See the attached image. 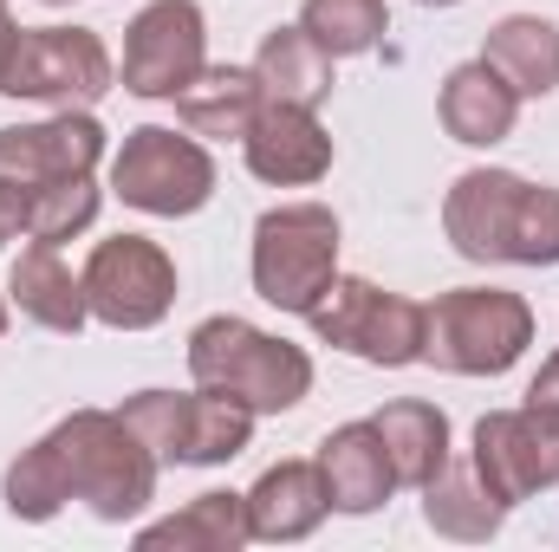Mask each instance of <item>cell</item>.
Listing matches in <instances>:
<instances>
[{"instance_id": "1", "label": "cell", "mask_w": 559, "mask_h": 552, "mask_svg": "<svg viewBox=\"0 0 559 552\" xmlns=\"http://www.w3.org/2000/svg\"><path fill=\"white\" fill-rule=\"evenodd\" d=\"M442 235L462 261L559 267V189L514 169H468L442 195Z\"/></svg>"}, {"instance_id": "2", "label": "cell", "mask_w": 559, "mask_h": 552, "mask_svg": "<svg viewBox=\"0 0 559 552\" xmlns=\"http://www.w3.org/2000/svg\"><path fill=\"white\" fill-rule=\"evenodd\" d=\"M39 448H46L66 501H85L111 527L138 520L156 501V468L163 461L150 455V442L118 410H72L66 422H52L39 435Z\"/></svg>"}, {"instance_id": "3", "label": "cell", "mask_w": 559, "mask_h": 552, "mask_svg": "<svg viewBox=\"0 0 559 552\" xmlns=\"http://www.w3.org/2000/svg\"><path fill=\"white\" fill-rule=\"evenodd\" d=\"M189 377L254 416H286L312 397V358L235 312L202 319L189 332Z\"/></svg>"}, {"instance_id": "4", "label": "cell", "mask_w": 559, "mask_h": 552, "mask_svg": "<svg viewBox=\"0 0 559 552\" xmlns=\"http://www.w3.org/2000/svg\"><path fill=\"white\" fill-rule=\"evenodd\" d=\"M534 345V305L508 286H455L436 292L423 319V364L449 377H501Z\"/></svg>"}, {"instance_id": "5", "label": "cell", "mask_w": 559, "mask_h": 552, "mask_svg": "<svg viewBox=\"0 0 559 552\" xmlns=\"http://www.w3.org/2000/svg\"><path fill=\"white\" fill-rule=\"evenodd\" d=\"M338 279V215L325 202H286L254 221V292L280 312H312Z\"/></svg>"}, {"instance_id": "6", "label": "cell", "mask_w": 559, "mask_h": 552, "mask_svg": "<svg viewBox=\"0 0 559 552\" xmlns=\"http://www.w3.org/2000/svg\"><path fill=\"white\" fill-rule=\"evenodd\" d=\"M423 319L429 305L404 299V292H384L378 279L338 274L319 305L306 312V325L332 345V351H352L378 371H404V364H423Z\"/></svg>"}, {"instance_id": "7", "label": "cell", "mask_w": 559, "mask_h": 552, "mask_svg": "<svg viewBox=\"0 0 559 552\" xmlns=\"http://www.w3.org/2000/svg\"><path fill=\"white\" fill-rule=\"evenodd\" d=\"M118 416L150 442V455L163 468H222L254 442V410H241V404H228L202 384H195V397L138 391V397H124Z\"/></svg>"}, {"instance_id": "8", "label": "cell", "mask_w": 559, "mask_h": 552, "mask_svg": "<svg viewBox=\"0 0 559 552\" xmlns=\"http://www.w3.org/2000/svg\"><path fill=\"white\" fill-rule=\"evenodd\" d=\"M118 85V65L92 26H20V46L7 59L0 92L7 98H39V105H98Z\"/></svg>"}, {"instance_id": "9", "label": "cell", "mask_w": 559, "mask_h": 552, "mask_svg": "<svg viewBox=\"0 0 559 552\" xmlns=\"http://www.w3.org/2000/svg\"><path fill=\"white\" fill-rule=\"evenodd\" d=\"M111 189L143 215L176 221L215 195V156L195 137H176L163 124H138V131H124L118 156H111Z\"/></svg>"}, {"instance_id": "10", "label": "cell", "mask_w": 559, "mask_h": 552, "mask_svg": "<svg viewBox=\"0 0 559 552\" xmlns=\"http://www.w3.org/2000/svg\"><path fill=\"white\" fill-rule=\"evenodd\" d=\"M85 305L111 332H150L176 305V261L150 235H111L85 261Z\"/></svg>"}, {"instance_id": "11", "label": "cell", "mask_w": 559, "mask_h": 552, "mask_svg": "<svg viewBox=\"0 0 559 552\" xmlns=\"http://www.w3.org/2000/svg\"><path fill=\"white\" fill-rule=\"evenodd\" d=\"M475 475L508 501H534L559 488V410L521 404V410H488L475 422V448H468Z\"/></svg>"}, {"instance_id": "12", "label": "cell", "mask_w": 559, "mask_h": 552, "mask_svg": "<svg viewBox=\"0 0 559 552\" xmlns=\"http://www.w3.org/2000/svg\"><path fill=\"white\" fill-rule=\"evenodd\" d=\"M209 65V20L195 0H150L124 26V92L176 98Z\"/></svg>"}, {"instance_id": "13", "label": "cell", "mask_w": 559, "mask_h": 552, "mask_svg": "<svg viewBox=\"0 0 559 552\" xmlns=\"http://www.w3.org/2000/svg\"><path fill=\"white\" fill-rule=\"evenodd\" d=\"M105 163V124L79 105L59 111L46 124H7L0 131V182H13L20 195L59 182V176H92Z\"/></svg>"}, {"instance_id": "14", "label": "cell", "mask_w": 559, "mask_h": 552, "mask_svg": "<svg viewBox=\"0 0 559 552\" xmlns=\"http://www.w3.org/2000/svg\"><path fill=\"white\" fill-rule=\"evenodd\" d=\"M241 149H248V169L274 189H306L332 169V137H325L319 111H306V105H261Z\"/></svg>"}, {"instance_id": "15", "label": "cell", "mask_w": 559, "mask_h": 552, "mask_svg": "<svg viewBox=\"0 0 559 552\" xmlns=\"http://www.w3.org/2000/svg\"><path fill=\"white\" fill-rule=\"evenodd\" d=\"M319 475H325V494H332V514H378L397 488V468H391V448L378 435V422H345L319 442Z\"/></svg>"}, {"instance_id": "16", "label": "cell", "mask_w": 559, "mask_h": 552, "mask_svg": "<svg viewBox=\"0 0 559 552\" xmlns=\"http://www.w3.org/2000/svg\"><path fill=\"white\" fill-rule=\"evenodd\" d=\"M442 131L468 149H495L501 137H514V118H521V92L488 65V59H468L442 79Z\"/></svg>"}, {"instance_id": "17", "label": "cell", "mask_w": 559, "mask_h": 552, "mask_svg": "<svg viewBox=\"0 0 559 552\" xmlns=\"http://www.w3.org/2000/svg\"><path fill=\"white\" fill-rule=\"evenodd\" d=\"M332 514V494H325V475L319 461H274L254 488H248V533L254 540H306L319 533V520Z\"/></svg>"}, {"instance_id": "18", "label": "cell", "mask_w": 559, "mask_h": 552, "mask_svg": "<svg viewBox=\"0 0 559 552\" xmlns=\"http://www.w3.org/2000/svg\"><path fill=\"white\" fill-rule=\"evenodd\" d=\"M261 79H254V65H202L182 92H176V118H182V131L189 137H248L254 131V118H261Z\"/></svg>"}, {"instance_id": "19", "label": "cell", "mask_w": 559, "mask_h": 552, "mask_svg": "<svg viewBox=\"0 0 559 552\" xmlns=\"http://www.w3.org/2000/svg\"><path fill=\"white\" fill-rule=\"evenodd\" d=\"M7 299L20 305V319H33V325H46V332H79V325L92 319L85 279L72 274V267L59 261V248H46V241H33V248L13 261Z\"/></svg>"}, {"instance_id": "20", "label": "cell", "mask_w": 559, "mask_h": 552, "mask_svg": "<svg viewBox=\"0 0 559 552\" xmlns=\"http://www.w3.org/2000/svg\"><path fill=\"white\" fill-rule=\"evenodd\" d=\"M254 79L267 105H306L319 111L332 98V52L306 33V26H274L254 52Z\"/></svg>"}, {"instance_id": "21", "label": "cell", "mask_w": 559, "mask_h": 552, "mask_svg": "<svg viewBox=\"0 0 559 552\" xmlns=\"http://www.w3.org/2000/svg\"><path fill=\"white\" fill-rule=\"evenodd\" d=\"M481 59H488L521 98L559 92V26L547 13H508V20H495Z\"/></svg>"}, {"instance_id": "22", "label": "cell", "mask_w": 559, "mask_h": 552, "mask_svg": "<svg viewBox=\"0 0 559 552\" xmlns=\"http://www.w3.org/2000/svg\"><path fill=\"white\" fill-rule=\"evenodd\" d=\"M384 448H391V468H397V488H429L442 468H449V416L423 397H397L371 416Z\"/></svg>"}, {"instance_id": "23", "label": "cell", "mask_w": 559, "mask_h": 552, "mask_svg": "<svg viewBox=\"0 0 559 552\" xmlns=\"http://www.w3.org/2000/svg\"><path fill=\"white\" fill-rule=\"evenodd\" d=\"M423 520H429V533H442V540H495L501 533V520H508V501L475 475V461H449L429 488H423Z\"/></svg>"}, {"instance_id": "24", "label": "cell", "mask_w": 559, "mask_h": 552, "mask_svg": "<svg viewBox=\"0 0 559 552\" xmlns=\"http://www.w3.org/2000/svg\"><path fill=\"white\" fill-rule=\"evenodd\" d=\"M254 540L248 533V494H195L189 507H176L169 520H156V527H143L138 533V547L143 552H163V547H176V552H241Z\"/></svg>"}, {"instance_id": "25", "label": "cell", "mask_w": 559, "mask_h": 552, "mask_svg": "<svg viewBox=\"0 0 559 552\" xmlns=\"http://www.w3.org/2000/svg\"><path fill=\"white\" fill-rule=\"evenodd\" d=\"M299 26L332 59H358V52H371L391 33V13H384V0H306L299 7Z\"/></svg>"}, {"instance_id": "26", "label": "cell", "mask_w": 559, "mask_h": 552, "mask_svg": "<svg viewBox=\"0 0 559 552\" xmlns=\"http://www.w3.org/2000/svg\"><path fill=\"white\" fill-rule=\"evenodd\" d=\"M92 221H98V182L92 176H59V182H46V189L26 195V235L46 241V248L85 235Z\"/></svg>"}, {"instance_id": "27", "label": "cell", "mask_w": 559, "mask_h": 552, "mask_svg": "<svg viewBox=\"0 0 559 552\" xmlns=\"http://www.w3.org/2000/svg\"><path fill=\"white\" fill-rule=\"evenodd\" d=\"M0 494H7V514H13V520H52V514L66 507V488H59V475H52V461H46L39 442L20 448V461L7 468Z\"/></svg>"}, {"instance_id": "28", "label": "cell", "mask_w": 559, "mask_h": 552, "mask_svg": "<svg viewBox=\"0 0 559 552\" xmlns=\"http://www.w3.org/2000/svg\"><path fill=\"white\" fill-rule=\"evenodd\" d=\"M527 404H540V410H559V351L540 364V377L527 384Z\"/></svg>"}, {"instance_id": "29", "label": "cell", "mask_w": 559, "mask_h": 552, "mask_svg": "<svg viewBox=\"0 0 559 552\" xmlns=\"http://www.w3.org/2000/svg\"><path fill=\"white\" fill-rule=\"evenodd\" d=\"M417 7H455V0H417Z\"/></svg>"}, {"instance_id": "30", "label": "cell", "mask_w": 559, "mask_h": 552, "mask_svg": "<svg viewBox=\"0 0 559 552\" xmlns=\"http://www.w3.org/2000/svg\"><path fill=\"white\" fill-rule=\"evenodd\" d=\"M0 332H7V299H0Z\"/></svg>"}, {"instance_id": "31", "label": "cell", "mask_w": 559, "mask_h": 552, "mask_svg": "<svg viewBox=\"0 0 559 552\" xmlns=\"http://www.w3.org/2000/svg\"><path fill=\"white\" fill-rule=\"evenodd\" d=\"M39 7H72V0H39Z\"/></svg>"}, {"instance_id": "32", "label": "cell", "mask_w": 559, "mask_h": 552, "mask_svg": "<svg viewBox=\"0 0 559 552\" xmlns=\"http://www.w3.org/2000/svg\"><path fill=\"white\" fill-rule=\"evenodd\" d=\"M0 20H13V13H7V0H0Z\"/></svg>"}]
</instances>
